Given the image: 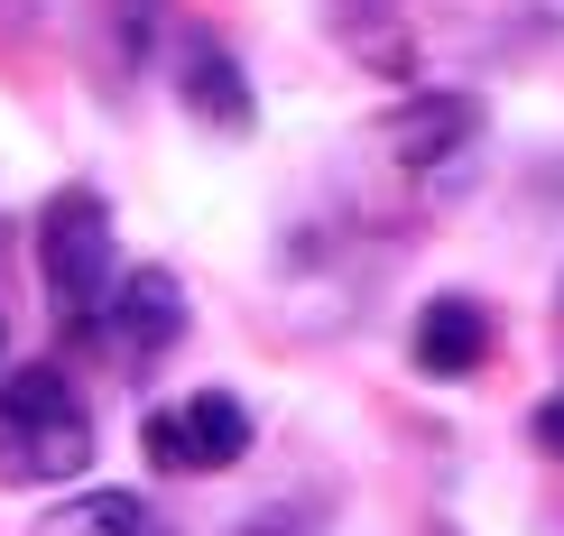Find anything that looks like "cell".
Returning <instances> with one entry per match:
<instances>
[{
    "label": "cell",
    "mask_w": 564,
    "mask_h": 536,
    "mask_svg": "<svg viewBox=\"0 0 564 536\" xmlns=\"http://www.w3.org/2000/svg\"><path fill=\"white\" fill-rule=\"evenodd\" d=\"M473 130H481V102H473V92H416V102L389 121V157H398L408 176H435L454 149H473Z\"/></svg>",
    "instance_id": "52a82bcc"
},
{
    "label": "cell",
    "mask_w": 564,
    "mask_h": 536,
    "mask_svg": "<svg viewBox=\"0 0 564 536\" xmlns=\"http://www.w3.org/2000/svg\"><path fill=\"white\" fill-rule=\"evenodd\" d=\"M176 333H185V296H176L167 269H130L121 287H111V306L93 315V342H102V361L121 370V380H149V370L176 352Z\"/></svg>",
    "instance_id": "277c9868"
},
{
    "label": "cell",
    "mask_w": 564,
    "mask_h": 536,
    "mask_svg": "<svg viewBox=\"0 0 564 536\" xmlns=\"http://www.w3.org/2000/svg\"><path fill=\"white\" fill-rule=\"evenodd\" d=\"M408 361L426 370V380H473L490 361V315L473 296H426V306H416V333H408Z\"/></svg>",
    "instance_id": "8992f818"
},
{
    "label": "cell",
    "mask_w": 564,
    "mask_h": 536,
    "mask_svg": "<svg viewBox=\"0 0 564 536\" xmlns=\"http://www.w3.org/2000/svg\"><path fill=\"white\" fill-rule=\"evenodd\" d=\"M139 453H149V472H231V462L250 453V407L231 398V389H195V398L158 407L149 426H139Z\"/></svg>",
    "instance_id": "3957f363"
},
{
    "label": "cell",
    "mask_w": 564,
    "mask_h": 536,
    "mask_svg": "<svg viewBox=\"0 0 564 536\" xmlns=\"http://www.w3.org/2000/svg\"><path fill=\"white\" fill-rule=\"evenodd\" d=\"M555 333H564V287H555Z\"/></svg>",
    "instance_id": "30bf717a"
},
{
    "label": "cell",
    "mask_w": 564,
    "mask_h": 536,
    "mask_svg": "<svg viewBox=\"0 0 564 536\" xmlns=\"http://www.w3.org/2000/svg\"><path fill=\"white\" fill-rule=\"evenodd\" d=\"M93 407L65 370H0V481L10 491H65L93 472Z\"/></svg>",
    "instance_id": "6da1fadb"
},
{
    "label": "cell",
    "mask_w": 564,
    "mask_h": 536,
    "mask_svg": "<svg viewBox=\"0 0 564 536\" xmlns=\"http://www.w3.org/2000/svg\"><path fill=\"white\" fill-rule=\"evenodd\" d=\"M167 65H176V102L195 111L204 130H250V75L231 65V46L214 29H176Z\"/></svg>",
    "instance_id": "5b68a950"
},
{
    "label": "cell",
    "mask_w": 564,
    "mask_h": 536,
    "mask_svg": "<svg viewBox=\"0 0 564 536\" xmlns=\"http://www.w3.org/2000/svg\"><path fill=\"white\" fill-rule=\"evenodd\" d=\"M37 536H158V527H149V508L121 500V491H84V500H65Z\"/></svg>",
    "instance_id": "ba28073f"
},
{
    "label": "cell",
    "mask_w": 564,
    "mask_h": 536,
    "mask_svg": "<svg viewBox=\"0 0 564 536\" xmlns=\"http://www.w3.org/2000/svg\"><path fill=\"white\" fill-rule=\"evenodd\" d=\"M536 445H555V453H564V398L536 407Z\"/></svg>",
    "instance_id": "9c48e42d"
},
{
    "label": "cell",
    "mask_w": 564,
    "mask_h": 536,
    "mask_svg": "<svg viewBox=\"0 0 564 536\" xmlns=\"http://www.w3.org/2000/svg\"><path fill=\"white\" fill-rule=\"evenodd\" d=\"M37 277H46V315L65 333H93V315L121 287V250H111V204L93 185H56L37 214Z\"/></svg>",
    "instance_id": "7a4b0ae2"
}]
</instances>
